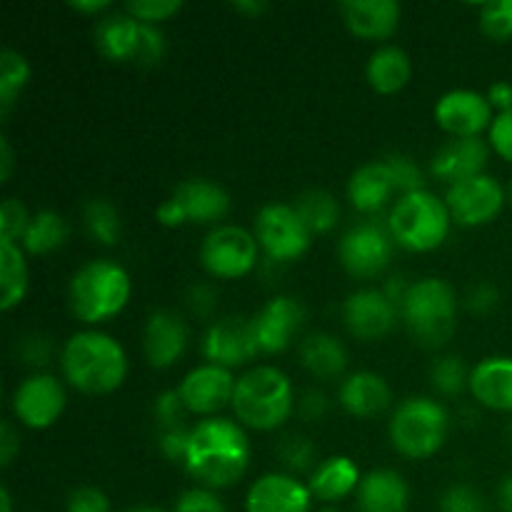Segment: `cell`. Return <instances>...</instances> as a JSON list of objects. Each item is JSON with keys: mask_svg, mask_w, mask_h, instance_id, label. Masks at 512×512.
I'll return each mask as SVG.
<instances>
[{"mask_svg": "<svg viewBox=\"0 0 512 512\" xmlns=\"http://www.w3.org/2000/svg\"><path fill=\"white\" fill-rule=\"evenodd\" d=\"M125 512H165V510H160V508H130Z\"/></svg>", "mask_w": 512, "mask_h": 512, "instance_id": "60", "label": "cell"}, {"mask_svg": "<svg viewBox=\"0 0 512 512\" xmlns=\"http://www.w3.org/2000/svg\"><path fill=\"white\" fill-rule=\"evenodd\" d=\"M70 8L80 10V13H98V10L108 8V0H70Z\"/></svg>", "mask_w": 512, "mask_h": 512, "instance_id": "57", "label": "cell"}, {"mask_svg": "<svg viewBox=\"0 0 512 512\" xmlns=\"http://www.w3.org/2000/svg\"><path fill=\"white\" fill-rule=\"evenodd\" d=\"M280 460H283L288 468L293 470H305L313 463L315 448L308 438H300V435H293V438H285L278 448Z\"/></svg>", "mask_w": 512, "mask_h": 512, "instance_id": "42", "label": "cell"}, {"mask_svg": "<svg viewBox=\"0 0 512 512\" xmlns=\"http://www.w3.org/2000/svg\"><path fill=\"white\" fill-rule=\"evenodd\" d=\"M188 343L185 323L170 310H155L143 330V353L153 368H170Z\"/></svg>", "mask_w": 512, "mask_h": 512, "instance_id": "20", "label": "cell"}, {"mask_svg": "<svg viewBox=\"0 0 512 512\" xmlns=\"http://www.w3.org/2000/svg\"><path fill=\"white\" fill-rule=\"evenodd\" d=\"M233 8L238 10V13H245V15H260L265 8H268V5H265L263 0H238V3H233Z\"/></svg>", "mask_w": 512, "mask_h": 512, "instance_id": "58", "label": "cell"}, {"mask_svg": "<svg viewBox=\"0 0 512 512\" xmlns=\"http://www.w3.org/2000/svg\"><path fill=\"white\" fill-rule=\"evenodd\" d=\"M85 228L98 243L113 245L120 235V218L113 203L103 198H93L85 203Z\"/></svg>", "mask_w": 512, "mask_h": 512, "instance_id": "35", "label": "cell"}, {"mask_svg": "<svg viewBox=\"0 0 512 512\" xmlns=\"http://www.w3.org/2000/svg\"><path fill=\"white\" fill-rule=\"evenodd\" d=\"M255 238L275 263H290L308 250L313 233L303 223L295 205H265L255 218Z\"/></svg>", "mask_w": 512, "mask_h": 512, "instance_id": "8", "label": "cell"}, {"mask_svg": "<svg viewBox=\"0 0 512 512\" xmlns=\"http://www.w3.org/2000/svg\"><path fill=\"white\" fill-rule=\"evenodd\" d=\"M385 160H388L390 173H393L395 190H400L403 195L425 190L423 188V170L418 168V163H415L410 155H390V158H385Z\"/></svg>", "mask_w": 512, "mask_h": 512, "instance_id": "38", "label": "cell"}, {"mask_svg": "<svg viewBox=\"0 0 512 512\" xmlns=\"http://www.w3.org/2000/svg\"><path fill=\"white\" fill-rule=\"evenodd\" d=\"M450 210L445 200L430 190L400 195L388 218V228L395 243L415 253H428L443 245L450 230Z\"/></svg>", "mask_w": 512, "mask_h": 512, "instance_id": "6", "label": "cell"}, {"mask_svg": "<svg viewBox=\"0 0 512 512\" xmlns=\"http://www.w3.org/2000/svg\"><path fill=\"white\" fill-rule=\"evenodd\" d=\"M470 393L485 408L512 413V358H488L475 365Z\"/></svg>", "mask_w": 512, "mask_h": 512, "instance_id": "22", "label": "cell"}, {"mask_svg": "<svg viewBox=\"0 0 512 512\" xmlns=\"http://www.w3.org/2000/svg\"><path fill=\"white\" fill-rule=\"evenodd\" d=\"M233 410L238 420L255 430H273L288 420L293 410V385L288 375L273 365L248 370L235 383Z\"/></svg>", "mask_w": 512, "mask_h": 512, "instance_id": "3", "label": "cell"}, {"mask_svg": "<svg viewBox=\"0 0 512 512\" xmlns=\"http://www.w3.org/2000/svg\"><path fill=\"white\" fill-rule=\"evenodd\" d=\"M430 383H433L435 393L440 395H460L465 390V385H470L468 368H465L463 358L460 355H443L433 363L430 368Z\"/></svg>", "mask_w": 512, "mask_h": 512, "instance_id": "36", "label": "cell"}, {"mask_svg": "<svg viewBox=\"0 0 512 512\" xmlns=\"http://www.w3.org/2000/svg\"><path fill=\"white\" fill-rule=\"evenodd\" d=\"M65 408V390L58 378L35 373L25 378L13 393V413L23 425L33 430L50 428Z\"/></svg>", "mask_w": 512, "mask_h": 512, "instance_id": "12", "label": "cell"}, {"mask_svg": "<svg viewBox=\"0 0 512 512\" xmlns=\"http://www.w3.org/2000/svg\"><path fill=\"white\" fill-rule=\"evenodd\" d=\"M185 468L205 488H230L245 475L250 445L243 428L233 420L213 418L190 428Z\"/></svg>", "mask_w": 512, "mask_h": 512, "instance_id": "1", "label": "cell"}, {"mask_svg": "<svg viewBox=\"0 0 512 512\" xmlns=\"http://www.w3.org/2000/svg\"><path fill=\"white\" fill-rule=\"evenodd\" d=\"M183 400H180V393L178 390H170V393H163L155 398V405H153V413H155V420H158V425L163 430L168 428H180L183 425Z\"/></svg>", "mask_w": 512, "mask_h": 512, "instance_id": "43", "label": "cell"}, {"mask_svg": "<svg viewBox=\"0 0 512 512\" xmlns=\"http://www.w3.org/2000/svg\"><path fill=\"white\" fill-rule=\"evenodd\" d=\"M498 303H500V293L493 283L473 285L468 298H465V305H468L473 313H490Z\"/></svg>", "mask_w": 512, "mask_h": 512, "instance_id": "49", "label": "cell"}, {"mask_svg": "<svg viewBox=\"0 0 512 512\" xmlns=\"http://www.w3.org/2000/svg\"><path fill=\"white\" fill-rule=\"evenodd\" d=\"M498 503H500V510H503V512H512V473L505 475V480L500 483Z\"/></svg>", "mask_w": 512, "mask_h": 512, "instance_id": "56", "label": "cell"}, {"mask_svg": "<svg viewBox=\"0 0 512 512\" xmlns=\"http://www.w3.org/2000/svg\"><path fill=\"white\" fill-rule=\"evenodd\" d=\"M395 193V180L388 160H373L353 173L348 183V198L360 213H378L390 195Z\"/></svg>", "mask_w": 512, "mask_h": 512, "instance_id": "26", "label": "cell"}, {"mask_svg": "<svg viewBox=\"0 0 512 512\" xmlns=\"http://www.w3.org/2000/svg\"><path fill=\"white\" fill-rule=\"evenodd\" d=\"M188 438L190 430H185L183 425H180V428L163 430L158 445L168 460H185V453H188Z\"/></svg>", "mask_w": 512, "mask_h": 512, "instance_id": "47", "label": "cell"}, {"mask_svg": "<svg viewBox=\"0 0 512 512\" xmlns=\"http://www.w3.org/2000/svg\"><path fill=\"white\" fill-rule=\"evenodd\" d=\"M440 512H488V505L470 485H450L440 498Z\"/></svg>", "mask_w": 512, "mask_h": 512, "instance_id": "40", "label": "cell"}, {"mask_svg": "<svg viewBox=\"0 0 512 512\" xmlns=\"http://www.w3.org/2000/svg\"><path fill=\"white\" fill-rule=\"evenodd\" d=\"M305 320V308L290 295H278L253 318L255 340L260 353H280L290 345Z\"/></svg>", "mask_w": 512, "mask_h": 512, "instance_id": "17", "label": "cell"}, {"mask_svg": "<svg viewBox=\"0 0 512 512\" xmlns=\"http://www.w3.org/2000/svg\"><path fill=\"white\" fill-rule=\"evenodd\" d=\"M340 405L355 418H375L390 405V388L378 373L360 370L340 385Z\"/></svg>", "mask_w": 512, "mask_h": 512, "instance_id": "24", "label": "cell"}, {"mask_svg": "<svg viewBox=\"0 0 512 512\" xmlns=\"http://www.w3.org/2000/svg\"><path fill=\"white\" fill-rule=\"evenodd\" d=\"M480 28L493 40L512 38V0H490L480 5Z\"/></svg>", "mask_w": 512, "mask_h": 512, "instance_id": "37", "label": "cell"}, {"mask_svg": "<svg viewBox=\"0 0 512 512\" xmlns=\"http://www.w3.org/2000/svg\"><path fill=\"white\" fill-rule=\"evenodd\" d=\"M28 290V265L18 243L0 240V308L8 313Z\"/></svg>", "mask_w": 512, "mask_h": 512, "instance_id": "31", "label": "cell"}, {"mask_svg": "<svg viewBox=\"0 0 512 512\" xmlns=\"http://www.w3.org/2000/svg\"><path fill=\"white\" fill-rule=\"evenodd\" d=\"M485 98H488L490 108L500 110V113H508V110H512V83H508V80H498V83L490 85Z\"/></svg>", "mask_w": 512, "mask_h": 512, "instance_id": "51", "label": "cell"}, {"mask_svg": "<svg viewBox=\"0 0 512 512\" xmlns=\"http://www.w3.org/2000/svg\"><path fill=\"white\" fill-rule=\"evenodd\" d=\"M28 223V210H25V205L20 203V200H3V205H0V240L18 243V240L23 238Z\"/></svg>", "mask_w": 512, "mask_h": 512, "instance_id": "39", "label": "cell"}, {"mask_svg": "<svg viewBox=\"0 0 512 512\" xmlns=\"http://www.w3.org/2000/svg\"><path fill=\"white\" fill-rule=\"evenodd\" d=\"M343 318L355 338L378 340L393 330L398 305L383 290H358L343 303Z\"/></svg>", "mask_w": 512, "mask_h": 512, "instance_id": "16", "label": "cell"}, {"mask_svg": "<svg viewBox=\"0 0 512 512\" xmlns=\"http://www.w3.org/2000/svg\"><path fill=\"white\" fill-rule=\"evenodd\" d=\"M258 353L260 350L258 340H255L253 320L238 318V315L213 323L203 338L205 360L220 365V368L230 370L235 365H243Z\"/></svg>", "mask_w": 512, "mask_h": 512, "instance_id": "13", "label": "cell"}, {"mask_svg": "<svg viewBox=\"0 0 512 512\" xmlns=\"http://www.w3.org/2000/svg\"><path fill=\"white\" fill-rule=\"evenodd\" d=\"M310 500L308 485L293 475L268 473L250 485L245 512H308Z\"/></svg>", "mask_w": 512, "mask_h": 512, "instance_id": "18", "label": "cell"}, {"mask_svg": "<svg viewBox=\"0 0 512 512\" xmlns=\"http://www.w3.org/2000/svg\"><path fill=\"white\" fill-rule=\"evenodd\" d=\"M158 220L163 225H168V228H178V225H183V223H188V220H185V210H183V205H180V200L175 198V195H170L168 200H165L163 205H160L158 208Z\"/></svg>", "mask_w": 512, "mask_h": 512, "instance_id": "52", "label": "cell"}, {"mask_svg": "<svg viewBox=\"0 0 512 512\" xmlns=\"http://www.w3.org/2000/svg\"><path fill=\"white\" fill-rule=\"evenodd\" d=\"M30 80V65L18 50H0V113H8L20 90Z\"/></svg>", "mask_w": 512, "mask_h": 512, "instance_id": "34", "label": "cell"}, {"mask_svg": "<svg viewBox=\"0 0 512 512\" xmlns=\"http://www.w3.org/2000/svg\"><path fill=\"white\" fill-rule=\"evenodd\" d=\"M320 512H340V510H335V508H323Z\"/></svg>", "mask_w": 512, "mask_h": 512, "instance_id": "63", "label": "cell"}, {"mask_svg": "<svg viewBox=\"0 0 512 512\" xmlns=\"http://www.w3.org/2000/svg\"><path fill=\"white\" fill-rule=\"evenodd\" d=\"M455 310H458V298L453 288L440 278L413 283L400 303V315L410 335L428 348L448 343L455 330Z\"/></svg>", "mask_w": 512, "mask_h": 512, "instance_id": "5", "label": "cell"}, {"mask_svg": "<svg viewBox=\"0 0 512 512\" xmlns=\"http://www.w3.org/2000/svg\"><path fill=\"white\" fill-rule=\"evenodd\" d=\"M295 210H298L300 218H303V223L308 225L313 235L328 233L340 220V205L328 190H308V193H303L295 203Z\"/></svg>", "mask_w": 512, "mask_h": 512, "instance_id": "33", "label": "cell"}, {"mask_svg": "<svg viewBox=\"0 0 512 512\" xmlns=\"http://www.w3.org/2000/svg\"><path fill=\"white\" fill-rule=\"evenodd\" d=\"M188 223H215L230 210V195L210 180H188L175 190Z\"/></svg>", "mask_w": 512, "mask_h": 512, "instance_id": "27", "label": "cell"}, {"mask_svg": "<svg viewBox=\"0 0 512 512\" xmlns=\"http://www.w3.org/2000/svg\"><path fill=\"white\" fill-rule=\"evenodd\" d=\"M340 13L355 35L370 40L388 38L400 23V5L395 0H345Z\"/></svg>", "mask_w": 512, "mask_h": 512, "instance_id": "21", "label": "cell"}, {"mask_svg": "<svg viewBox=\"0 0 512 512\" xmlns=\"http://www.w3.org/2000/svg\"><path fill=\"white\" fill-rule=\"evenodd\" d=\"M180 8H183L180 0H130V3L125 5V13L133 15L140 23L155 25L158 20H168L170 15L178 13Z\"/></svg>", "mask_w": 512, "mask_h": 512, "instance_id": "41", "label": "cell"}, {"mask_svg": "<svg viewBox=\"0 0 512 512\" xmlns=\"http://www.w3.org/2000/svg\"><path fill=\"white\" fill-rule=\"evenodd\" d=\"M68 512H110V503L98 488H78L70 493Z\"/></svg>", "mask_w": 512, "mask_h": 512, "instance_id": "46", "label": "cell"}, {"mask_svg": "<svg viewBox=\"0 0 512 512\" xmlns=\"http://www.w3.org/2000/svg\"><path fill=\"white\" fill-rule=\"evenodd\" d=\"M360 470L345 455H333V458L323 460L310 475L308 490L313 498L323 500V503H335V500L345 498L353 490L360 488Z\"/></svg>", "mask_w": 512, "mask_h": 512, "instance_id": "28", "label": "cell"}, {"mask_svg": "<svg viewBox=\"0 0 512 512\" xmlns=\"http://www.w3.org/2000/svg\"><path fill=\"white\" fill-rule=\"evenodd\" d=\"M0 508H3V512H13V500H10L8 488L0 490Z\"/></svg>", "mask_w": 512, "mask_h": 512, "instance_id": "59", "label": "cell"}, {"mask_svg": "<svg viewBox=\"0 0 512 512\" xmlns=\"http://www.w3.org/2000/svg\"><path fill=\"white\" fill-rule=\"evenodd\" d=\"M448 435V413L430 398H408L390 420L393 448L405 458H430Z\"/></svg>", "mask_w": 512, "mask_h": 512, "instance_id": "7", "label": "cell"}, {"mask_svg": "<svg viewBox=\"0 0 512 512\" xmlns=\"http://www.w3.org/2000/svg\"><path fill=\"white\" fill-rule=\"evenodd\" d=\"M200 260L215 278H240L258 263V238L238 225H218L205 235Z\"/></svg>", "mask_w": 512, "mask_h": 512, "instance_id": "9", "label": "cell"}, {"mask_svg": "<svg viewBox=\"0 0 512 512\" xmlns=\"http://www.w3.org/2000/svg\"><path fill=\"white\" fill-rule=\"evenodd\" d=\"M235 383H238V380L233 378V373H230L228 368L205 363L185 375L178 393L188 413L210 415L218 413V410L225 408L228 403H233Z\"/></svg>", "mask_w": 512, "mask_h": 512, "instance_id": "14", "label": "cell"}, {"mask_svg": "<svg viewBox=\"0 0 512 512\" xmlns=\"http://www.w3.org/2000/svg\"><path fill=\"white\" fill-rule=\"evenodd\" d=\"M488 143L480 138H455L445 143L438 153L433 155V175L443 183L455 185L460 180L483 175L488 165Z\"/></svg>", "mask_w": 512, "mask_h": 512, "instance_id": "19", "label": "cell"}, {"mask_svg": "<svg viewBox=\"0 0 512 512\" xmlns=\"http://www.w3.org/2000/svg\"><path fill=\"white\" fill-rule=\"evenodd\" d=\"M18 448L20 443H18V435H15V428L5 420L3 428H0V463L10 465V460L15 458Z\"/></svg>", "mask_w": 512, "mask_h": 512, "instance_id": "53", "label": "cell"}, {"mask_svg": "<svg viewBox=\"0 0 512 512\" xmlns=\"http://www.w3.org/2000/svg\"><path fill=\"white\" fill-rule=\"evenodd\" d=\"M368 80L378 93L390 95L410 80V58L398 45H383L368 60Z\"/></svg>", "mask_w": 512, "mask_h": 512, "instance_id": "30", "label": "cell"}, {"mask_svg": "<svg viewBox=\"0 0 512 512\" xmlns=\"http://www.w3.org/2000/svg\"><path fill=\"white\" fill-rule=\"evenodd\" d=\"M143 33L145 23H140L128 13H113L100 20L98 30H95V40H98V48L105 58L135 60L138 63Z\"/></svg>", "mask_w": 512, "mask_h": 512, "instance_id": "25", "label": "cell"}, {"mask_svg": "<svg viewBox=\"0 0 512 512\" xmlns=\"http://www.w3.org/2000/svg\"><path fill=\"white\" fill-rule=\"evenodd\" d=\"M325 410H328V400H325V395L320 390H308L303 395V400H300V415L305 420H320L325 415Z\"/></svg>", "mask_w": 512, "mask_h": 512, "instance_id": "50", "label": "cell"}, {"mask_svg": "<svg viewBox=\"0 0 512 512\" xmlns=\"http://www.w3.org/2000/svg\"><path fill=\"white\" fill-rule=\"evenodd\" d=\"M505 200H508L505 188L488 173L448 185V193H445L450 218L460 225H468V228L485 225L498 218Z\"/></svg>", "mask_w": 512, "mask_h": 512, "instance_id": "11", "label": "cell"}, {"mask_svg": "<svg viewBox=\"0 0 512 512\" xmlns=\"http://www.w3.org/2000/svg\"><path fill=\"white\" fill-rule=\"evenodd\" d=\"M53 353V343L45 335H28L20 340V355L28 365H45Z\"/></svg>", "mask_w": 512, "mask_h": 512, "instance_id": "48", "label": "cell"}, {"mask_svg": "<svg viewBox=\"0 0 512 512\" xmlns=\"http://www.w3.org/2000/svg\"><path fill=\"white\" fill-rule=\"evenodd\" d=\"M175 512H225V508L210 490L195 488L180 495Z\"/></svg>", "mask_w": 512, "mask_h": 512, "instance_id": "45", "label": "cell"}, {"mask_svg": "<svg viewBox=\"0 0 512 512\" xmlns=\"http://www.w3.org/2000/svg\"><path fill=\"white\" fill-rule=\"evenodd\" d=\"M508 440H510V445H512V420H510V425H508Z\"/></svg>", "mask_w": 512, "mask_h": 512, "instance_id": "62", "label": "cell"}, {"mask_svg": "<svg viewBox=\"0 0 512 512\" xmlns=\"http://www.w3.org/2000/svg\"><path fill=\"white\" fill-rule=\"evenodd\" d=\"M435 120L455 138H480L495 118L485 95L475 90H450L435 105Z\"/></svg>", "mask_w": 512, "mask_h": 512, "instance_id": "15", "label": "cell"}, {"mask_svg": "<svg viewBox=\"0 0 512 512\" xmlns=\"http://www.w3.org/2000/svg\"><path fill=\"white\" fill-rule=\"evenodd\" d=\"M130 278L113 260H93L70 280V308L83 323H103L128 305Z\"/></svg>", "mask_w": 512, "mask_h": 512, "instance_id": "4", "label": "cell"}, {"mask_svg": "<svg viewBox=\"0 0 512 512\" xmlns=\"http://www.w3.org/2000/svg\"><path fill=\"white\" fill-rule=\"evenodd\" d=\"M300 363L315 375V378H338L348 365L343 343L335 335L313 333L300 345Z\"/></svg>", "mask_w": 512, "mask_h": 512, "instance_id": "29", "label": "cell"}, {"mask_svg": "<svg viewBox=\"0 0 512 512\" xmlns=\"http://www.w3.org/2000/svg\"><path fill=\"white\" fill-rule=\"evenodd\" d=\"M355 500H358V512H405L410 503V490L403 475L395 470H373L360 480Z\"/></svg>", "mask_w": 512, "mask_h": 512, "instance_id": "23", "label": "cell"}, {"mask_svg": "<svg viewBox=\"0 0 512 512\" xmlns=\"http://www.w3.org/2000/svg\"><path fill=\"white\" fill-rule=\"evenodd\" d=\"M10 168H13V150L8 138H0V180H8Z\"/></svg>", "mask_w": 512, "mask_h": 512, "instance_id": "55", "label": "cell"}, {"mask_svg": "<svg viewBox=\"0 0 512 512\" xmlns=\"http://www.w3.org/2000/svg\"><path fill=\"white\" fill-rule=\"evenodd\" d=\"M188 300H190V308L200 315H208L210 310L215 308V293L208 288V285H195V288L190 290Z\"/></svg>", "mask_w": 512, "mask_h": 512, "instance_id": "54", "label": "cell"}, {"mask_svg": "<svg viewBox=\"0 0 512 512\" xmlns=\"http://www.w3.org/2000/svg\"><path fill=\"white\" fill-rule=\"evenodd\" d=\"M65 238H68V223L63 220V215L53 213V210H40V213H35L30 218L20 243H23V248L28 253L45 255L60 248L65 243Z\"/></svg>", "mask_w": 512, "mask_h": 512, "instance_id": "32", "label": "cell"}, {"mask_svg": "<svg viewBox=\"0 0 512 512\" xmlns=\"http://www.w3.org/2000/svg\"><path fill=\"white\" fill-rule=\"evenodd\" d=\"M490 145L500 158L512 163V110L495 115L493 125H490Z\"/></svg>", "mask_w": 512, "mask_h": 512, "instance_id": "44", "label": "cell"}, {"mask_svg": "<svg viewBox=\"0 0 512 512\" xmlns=\"http://www.w3.org/2000/svg\"><path fill=\"white\" fill-rule=\"evenodd\" d=\"M505 193H508V200L512 203V180H510V185H508V190H505Z\"/></svg>", "mask_w": 512, "mask_h": 512, "instance_id": "61", "label": "cell"}, {"mask_svg": "<svg viewBox=\"0 0 512 512\" xmlns=\"http://www.w3.org/2000/svg\"><path fill=\"white\" fill-rule=\"evenodd\" d=\"M60 363H63L65 380L88 395L110 393L123 383L128 373L123 345L98 330L75 333L65 343Z\"/></svg>", "mask_w": 512, "mask_h": 512, "instance_id": "2", "label": "cell"}, {"mask_svg": "<svg viewBox=\"0 0 512 512\" xmlns=\"http://www.w3.org/2000/svg\"><path fill=\"white\" fill-rule=\"evenodd\" d=\"M393 243L395 238L388 223L383 225L375 218L365 220V223L350 228L340 240V263L355 278H375L388 268L390 258H393Z\"/></svg>", "mask_w": 512, "mask_h": 512, "instance_id": "10", "label": "cell"}]
</instances>
